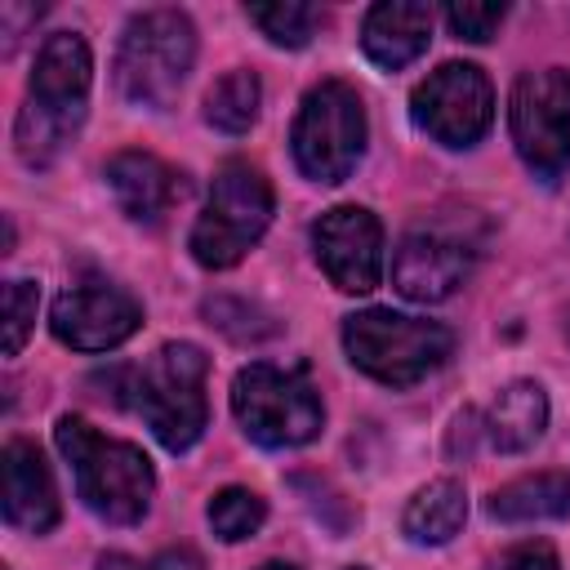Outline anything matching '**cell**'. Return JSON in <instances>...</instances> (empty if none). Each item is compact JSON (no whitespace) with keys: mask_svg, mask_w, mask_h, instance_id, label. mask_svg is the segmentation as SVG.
<instances>
[{"mask_svg":"<svg viewBox=\"0 0 570 570\" xmlns=\"http://www.w3.org/2000/svg\"><path fill=\"white\" fill-rule=\"evenodd\" d=\"M263 521H267V503L254 490H245V485H227V490H218L209 499V525H214V534L223 543L249 539Z\"/></svg>","mask_w":570,"mask_h":570,"instance_id":"cell-22","label":"cell"},{"mask_svg":"<svg viewBox=\"0 0 570 570\" xmlns=\"http://www.w3.org/2000/svg\"><path fill=\"white\" fill-rule=\"evenodd\" d=\"M503 13H508L503 4H472V0H463V4H450V9H445V22H450V31H454L459 40L485 45V40L499 31Z\"/></svg>","mask_w":570,"mask_h":570,"instance_id":"cell-24","label":"cell"},{"mask_svg":"<svg viewBox=\"0 0 570 570\" xmlns=\"http://www.w3.org/2000/svg\"><path fill=\"white\" fill-rule=\"evenodd\" d=\"M508 129L525 169L552 187L570 169V71L543 67L517 76L508 98Z\"/></svg>","mask_w":570,"mask_h":570,"instance_id":"cell-9","label":"cell"},{"mask_svg":"<svg viewBox=\"0 0 570 570\" xmlns=\"http://www.w3.org/2000/svg\"><path fill=\"white\" fill-rule=\"evenodd\" d=\"M343 347L361 374L387 387H414L436 365H445V356L454 352V334L441 321L405 316L392 307H365L343 321Z\"/></svg>","mask_w":570,"mask_h":570,"instance_id":"cell-5","label":"cell"},{"mask_svg":"<svg viewBox=\"0 0 570 570\" xmlns=\"http://www.w3.org/2000/svg\"><path fill=\"white\" fill-rule=\"evenodd\" d=\"M432 40V9L414 0H383L361 22V49L374 67L401 71L410 67Z\"/></svg>","mask_w":570,"mask_h":570,"instance_id":"cell-15","label":"cell"},{"mask_svg":"<svg viewBox=\"0 0 570 570\" xmlns=\"http://www.w3.org/2000/svg\"><path fill=\"white\" fill-rule=\"evenodd\" d=\"M107 183H111L116 205L134 223H160L183 191L178 174L151 151H116L107 160Z\"/></svg>","mask_w":570,"mask_h":570,"instance_id":"cell-16","label":"cell"},{"mask_svg":"<svg viewBox=\"0 0 570 570\" xmlns=\"http://www.w3.org/2000/svg\"><path fill=\"white\" fill-rule=\"evenodd\" d=\"M89 80H94L89 45L76 31H53L36 53L27 102L13 125V147L22 165L45 169L76 138L89 107Z\"/></svg>","mask_w":570,"mask_h":570,"instance_id":"cell-1","label":"cell"},{"mask_svg":"<svg viewBox=\"0 0 570 570\" xmlns=\"http://www.w3.org/2000/svg\"><path fill=\"white\" fill-rule=\"evenodd\" d=\"M249 22L272 40V45H285V49H303L321 22V9L316 4H298V0H276V4H249L245 9Z\"/></svg>","mask_w":570,"mask_h":570,"instance_id":"cell-21","label":"cell"},{"mask_svg":"<svg viewBox=\"0 0 570 570\" xmlns=\"http://www.w3.org/2000/svg\"><path fill=\"white\" fill-rule=\"evenodd\" d=\"M316 263L343 294H370L383 276V227L361 205H334L312 223Z\"/></svg>","mask_w":570,"mask_h":570,"instance_id":"cell-12","label":"cell"},{"mask_svg":"<svg viewBox=\"0 0 570 570\" xmlns=\"http://www.w3.org/2000/svg\"><path fill=\"white\" fill-rule=\"evenodd\" d=\"M258 570H294V566H289V561H263Z\"/></svg>","mask_w":570,"mask_h":570,"instance_id":"cell-28","label":"cell"},{"mask_svg":"<svg viewBox=\"0 0 570 570\" xmlns=\"http://www.w3.org/2000/svg\"><path fill=\"white\" fill-rule=\"evenodd\" d=\"M490 570H561V566H557L552 543L530 539V543H517V548H508L503 557H494Z\"/></svg>","mask_w":570,"mask_h":570,"instance_id":"cell-25","label":"cell"},{"mask_svg":"<svg viewBox=\"0 0 570 570\" xmlns=\"http://www.w3.org/2000/svg\"><path fill=\"white\" fill-rule=\"evenodd\" d=\"M4 521L22 534H45L58 525V490L49 476L45 454L31 441L4 445Z\"/></svg>","mask_w":570,"mask_h":570,"instance_id":"cell-14","label":"cell"},{"mask_svg":"<svg viewBox=\"0 0 570 570\" xmlns=\"http://www.w3.org/2000/svg\"><path fill=\"white\" fill-rule=\"evenodd\" d=\"M494 521H561L570 517V472H534L499 485L485 503Z\"/></svg>","mask_w":570,"mask_h":570,"instance_id":"cell-18","label":"cell"},{"mask_svg":"<svg viewBox=\"0 0 570 570\" xmlns=\"http://www.w3.org/2000/svg\"><path fill=\"white\" fill-rule=\"evenodd\" d=\"M232 414L240 432L267 450L307 445L325 423L321 392L312 387L307 370L272 361H254L232 379Z\"/></svg>","mask_w":570,"mask_h":570,"instance_id":"cell-6","label":"cell"},{"mask_svg":"<svg viewBox=\"0 0 570 570\" xmlns=\"http://www.w3.org/2000/svg\"><path fill=\"white\" fill-rule=\"evenodd\" d=\"M151 570H200V557L191 548H169L151 561Z\"/></svg>","mask_w":570,"mask_h":570,"instance_id":"cell-26","label":"cell"},{"mask_svg":"<svg viewBox=\"0 0 570 570\" xmlns=\"http://www.w3.org/2000/svg\"><path fill=\"white\" fill-rule=\"evenodd\" d=\"M272 183L249 160H227L214 174L205 214L191 227V258L209 272L236 267L272 223Z\"/></svg>","mask_w":570,"mask_h":570,"instance_id":"cell-7","label":"cell"},{"mask_svg":"<svg viewBox=\"0 0 570 570\" xmlns=\"http://www.w3.org/2000/svg\"><path fill=\"white\" fill-rule=\"evenodd\" d=\"M36 303H40L36 281H22L18 276V281L4 285V352L9 356L22 352V343H27L31 325H36Z\"/></svg>","mask_w":570,"mask_h":570,"instance_id":"cell-23","label":"cell"},{"mask_svg":"<svg viewBox=\"0 0 570 570\" xmlns=\"http://www.w3.org/2000/svg\"><path fill=\"white\" fill-rule=\"evenodd\" d=\"M410 116L441 147H476L494 120V89L481 67L445 62L414 89Z\"/></svg>","mask_w":570,"mask_h":570,"instance_id":"cell-10","label":"cell"},{"mask_svg":"<svg viewBox=\"0 0 570 570\" xmlns=\"http://www.w3.org/2000/svg\"><path fill=\"white\" fill-rule=\"evenodd\" d=\"M468 517V494L459 481H432L423 485L410 503H405V517H401V530L410 543H423V548H436V543H450L459 534Z\"/></svg>","mask_w":570,"mask_h":570,"instance_id":"cell-19","label":"cell"},{"mask_svg":"<svg viewBox=\"0 0 570 570\" xmlns=\"http://www.w3.org/2000/svg\"><path fill=\"white\" fill-rule=\"evenodd\" d=\"M347 570H365V566H347Z\"/></svg>","mask_w":570,"mask_h":570,"instance_id":"cell-29","label":"cell"},{"mask_svg":"<svg viewBox=\"0 0 570 570\" xmlns=\"http://www.w3.org/2000/svg\"><path fill=\"white\" fill-rule=\"evenodd\" d=\"M49 325H53V338L76 352H107V347H120L142 325V303L111 276L85 272L53 298Z\"/></svg>","mask_w":570,"mask_h":570,"instance_id":"cell-11","label":"cell"},{"mask_svg":"<svg viewBox=\"0 0 570 570\" xmlns=\"http://www.w3.org/2000/svg\"><path fill=\"white\" fill-rule=\"evenodd\" d=\"M258 102H263V89H258V76L236 67L227 71L209 94H205V120L223 134H245L254 120H258Z\"/></svg>","mask_w":570,"mask_h":570,"instance_id":"cell-20","label":"cell"},{"mask_svg":"<svg viewBox=\"0 0 570 570\" xmlns=\"http://www.w3.org/2000/svg\"><path fill=\"white\" fill-rule=\"evenodd\" d=\"M468 245L436 232H410L392 254V285L410 303H441L468 281Z\"/></svg>","mask_w":570,"mask_h":570,"instance_id":"cell-13","label":"cell"},{"mask_svg":"<svg viewBox=\"0 0 570 570\" xmlns=\"http://www.w3.org/2000/svg\"><path fill=\"white\" fill-rule=\"evenodd\" d=\"M196 62V27L183 9H142L116 49V89L129 107L165 111Z\"/></svg>","mask_w":570,"mask_h":570,"instance_id":"cell-4","label":"cell"},{"mask_svg":"<svg viewBox=\"0 0 570 570\" xmlns=\"http://www.w3.org/2000/svg\"><path fill=\"white\" fill-rule=\"evenodd\" d=\"M53 441L71 468L76 494L80 503L111 521V525H138L151 508V490H156V472L151 459L116 436H102L98 428H89L76 414H62L53 428Z\"/></svg>","mask_w":570,"mask_h":570,"instance_id":"cell-3","label":"cell"},{"mask_svg":"<svg viewBox=\"0 0 570 570\" xmlns=\"http://www.w3.org/2000/svg\"><path fill=\"white\" fill-rule=\"evenodd\" d=\"M98 570H151V566H138L125 552H107V557H98Z\"/></svg>","mask_w":570,"mask_h":570,"instance_id":"cell-27","label":"cell"},{"mask_svg":"<svg viewBox=\"0 0 570 570\" xmlns=\"http://www.w3.org/2000/svg\"><path fill=\"white\" fill-rule=\"evenodd\" d=\"M294 165L312 183H343L361 151H365V102L343 80H321L303 94V107L294 116Z\"/></svg>","mask_w":570,"mask_h":570,"instance_id":"cell-8","label":"cell"},{"mask_svg":"<svg viewBox=\"0 0 570 570\" xmlns=\"http://www.w3.org/2000/svg\"><path fill=\"white\" fill-rule=\"evenodd\" d=\"M205 379H209V356L196 343H165L142 365L120 370L111 383H116V401L129 405L169 454H183L200 441L209 423Z\"/></svg>","mask_w":570,"mask_h":570,"instance_id":"cell-2","label":"cell"},{"mask_svg":"<svg viewBox=\"0 0 570 570\" xmlns=\"http://www.w3.org/2000/svg\"><path fill=\"white\" fill-rule=\"evenodd\" d=\"M543 428H548V396L534 379L508 383L485 410V436L494 450H508V454L530 450L543 436Z\"/></svg>","mask_w":570,"mask_h":570,"instance_id":"cell-17","label":"cell"}]
</instances>
